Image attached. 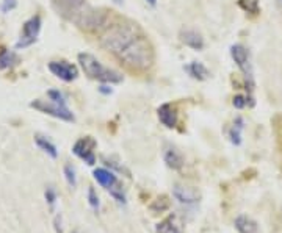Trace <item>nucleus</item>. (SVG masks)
<instances>
[{"instance_id": "f257e3e1", "label": "nucleus", "mask_w": 282, "mask_h": 233, "mask_svg": "<svg viewBox=\"0 0 282 233\" xmlns=\"http://www.w3.org/2000/svg\"><path fill=\"white\" fill-rule=\"evenodd\" d=\"M101 46L122 66L135 72H145L154 63L152 44L133 24L107 25L101 36Z\"/></svg>"}, {"instance_id": "f03ea898", "label": "nucleus", "mask_w": 282, "mask_h": 233, "mask_svg": "<svg viewBox=\"0 0 282 233\" xmlns=\"http://www.w3.org/2000/svg\"><path fill=\"white\" fill-rule=\"evenodd\" d=\"M77 58H79L80 67L85 72V75H88L91 80H97L101 83H108V85L122 82V75L118 70L104 66L94 55H91L88 52H82V53H79Z\"/></svg>"}, {"instance_id": "7ed1b4c3", "label": "nucleus", "mask_w": 282, "mask_h": 233, "mask_svg": "<svg viewBox=\"0 0 282 233\" xmlns=\"http://www.w3.org/2000/svg\"><path fill=\"white\" fill-rule=\"evenodd\" d=\"M74 22L87 32H96L101 28H107L108 14L102 10H94L85 7L82 13L74 19Z\"/></svg>"}, {"instance_id": "20e7f679", "label": "nucleus", "mask_w": 282, "mask_h": 233, "mask_svg": "<svg viewBox=\"0 0 282 233\" xmlns=\"http://www.w3.org/2000/svg\"><path fill=\"white\" fill-rule=\"evenodd\" d=\"M231 56L235 61V64L238 66V69L242 70V74L245 77V83H246V90L251 96V93L254 91V72H252L248 49L243 44H234L231 46Z\"/></svg>"}, {"instance_id": "39448f33", "label": "nucleus", "mask_w": 282, "mask_h": 233, "mask_svg": "<svg viewBox=\"0 0 282 233\" xmlns=\"http://www.w3.org/2000/svg\"><path fill=\"white\" fill-rule=\"evenodd\" d=\"M32 108L44 113V114H49V116H53V118L60 119V121H64V122H74L76 121V116L74 113L67 108V105H60V104H55V102H47V100H33L30 104Z\"/></svg>"}, {"instance_id": "423d86ee", "label": "nucleus", "mask_w": 282, "mask_h": 233, "mask_svg": "<svg viewBox=\"0 0 282 233\" xmlns=\"http://www.w3.org/2000/svg\"><path fill=\"white\" fill-rule=\"evenodd\" d=\"M39 32H41V16L36 14V16L30 18L24 24L21 39L16 42V49H25V47H30L32 44H35Z\"/></svg>"}, {"instance_id": "0eeeda50", "label": "nucleus", "mask_w": 282, "mask_h": 233, "mask_svg": "<svg viewBox=\"0 0 282 233\" xmlns=\"http://www.w3.org/2000/svg\"><path fill=\"white\" fill-rule=\"evenodd\" d=\"M96 141L91 138V136H85V138H80L74 145H73V153L76 157H79L80 160H83L85 163L93 166L96 163V153H94V149H96Z\"/></svg>"}, {"instance_id": "6e6552de", "label": "nucleus", "mask_w": 282, "mask_h": 233, "mask_svg": "<svg viewBox=\"0 0 282 233\" xmlns=\"http://www.w3.org/2000/svg\"><path fill=\"white\" fill-rule=\"evenodd\" d=\"M55 10L61 16L74 21L85 8V0H52Z\"/></svg>"}, {"instance_id": "1a4fd4ad", "label": "nucleus", "mask_w": 282, "mask_h": 233, "mask_svg": "<svg viewBox=\"0 0 282 233\" xmlns=\"http://www.w3.org/2000/svg\"><path fill=\"white\" fill-rule=\"evenodd\" d=\"M49 70L55 77H58L63 82H74L79 75V70L74 64L66 63V61H50Z\"/></svg>"}, {"instance_id": "9d476101", "label": "nucleus", "mask_w": 282, "mask_h": 233, "mask_svg": "<svg viewBox=\"0 0 282 233\" xmlns=\"http://www.w3.org/2000/svg\"><path fill=\"white\" fill-rule=\"evenodd\" d=\"M157 114H159V119L160 122L166 127V128H174L177 125V108L173 105V104H163L159 107L157 110Z\"/></svg>"}, {"instance_id": "9b49d317", "label": "nucleus", "mask_w": 282, "mask_h": 233, "mask_svg": "<svg viewBox=\"0 0 282 233\" xmlns=\"http://www.w3.org/2000/svg\"><path fill=\"white\" fill-rule=\"evenodd\" d=\"M179 36H180V41L183 42V44L193 50H202L205 46L202 35L197 33L196 30H190V28L188 30H182Z\"/></svg>"}, {"instance_id": "f8f14e48", "label": "nucleus", "mask_w": 282, "mask_h": 233, "mask_svg": "<svg viewBox=\"0 0 282 233\" xmlns=\"http://www.w3.org/2000/svg\"><path fill=\"white\" fill-rule=\"evenodd\" d=\"M93 176H94V180H96L99 185H101L102 188H105V189H111V188H115V186L118 185L116 176H115V174H113L110 169L97 168V169H94Z\"/></svg>"}, {"instance_id": "ddd939ff", "label": "nucleus", "mask_w": 282, "mask_h": 233, "mask_svg": "<svg viewBox=\"0 0 282 233\" xmlns=\"http://www.w3.org/2000/svg\"><path fill=\"white\" fill-rule=\"evenodd\" d=\"M163 160H165L166 166L174 169V171H179L183 166V157H182V153L176 147H173V145H166V147H165V150H163Z\"/></svg>"}, {"instance_id": "4468645a", "label": "nucleus", "mask_w": 282, "mask_h": 233, "mask_svg": "<svg viewBox=\"0 0 282 233\" xmlns=\"http://www.w3.org/2000/svg\"><path fill=\"white\" fill-rule=\"evenodd\" d=\"M235 228L238 233H260L259 230V224L252 219V217L246 216V214H240L235 217L234 222Z\"/></svg>"}, {"instance_id": "2eb2a0df", "label": "nucleus", "mask_w": 282, "mask_h": 233, "mask_svg": "<svg viewBox=\"0 0 282 233\" xmlns=\"http://www.w3.org/2000/svg\"><path fill=\"white\" fill-rule=\"evenodd\" d=\"M173 196L180 202V203H185V205H193V203L197 202L199 196L196 194V191H193L191 188H185V186H174L173 189Z\"/></svg>"}, {"instance_id": "dca6fc26", "label": "nucleus", "mask_w": 282, "mask_h": 233, "mask_svg": "<svg viewBox=\"0 0 282 233\" xmlns=\"http://www.w3.org/2000/svg\"><path fill=\"white\" fill-rule=\"evenodd\" d=\"M183 69H185V72H187V74H188L191 79L199 80V82L207 80L208 75H210L208 69H207L202 63H199V61H191V63H188L185 67H183Z\"/></svg>"}, {"instance_id": "f3484780", "label": "nucleus", "mask_w": 282, "mask_h": 233, "mask_svg": "<svg viewBox=\"0 0 282 233\" xmlns=\"http://www.w3.org/2000/svg\"><path fill=\"white\" fill-rule=\"evenodd\" d=\"M157 233H182V227L174 214L165 217L162 222L157 224Z\"/></svg>"}, {"instance_id": "a211bd4d", "label": "nucleus", "mask_w": 282, "mask_h": 233, "mask_svg": "<svg viewBox=\"0 0 282 233\" xmlns=\"http://www.w3.org/2000/svg\"><path fill=\"white\" fill-rule=\"evenodd\" d=\"M35 144L38 145V147L44 152V153H47L50 158H56L58 157V150H56V145L52 142V141H49L46 136H41V135H36L35 136Z\"/></svg>"}, {"instance_id": "6ab92c4d", "label": "nucleus", "mask_w": 282, "mask_h": 233, "mask_svg": "<svg viewBox=\"0 0 282 233\" xmlns=\"http://www.w3.org/2000/svg\"><path fill=\"white\" fill-rule=\"evenodd\" d=\"M243 128H245V121L240 118H235L231 130H229V139L234 145H240L242 144V132H243Z\"/></svg>"}, {"instance_id": "aec40b11", "label": "nucleus", "mask_w": 282, "mask_h": 233, "mask_svg": "<svg viewBox=\"0 0 282 233\" xmlns=\"http://www.w3.org/2000/svg\"><path fill=\"white\" fill-rule=\"evenodd\" d=\"M16 60H18L16 53H14L13 50H7V49H4L2 52H0V70L11 67L14 63H16Z\"/></svg>"}, {"instance_id": "412c9836", "label": "nucleus", "mask_w": 282, "mask_h": 233, "mask_svg": "<svg viewBox=\"0 0 282 233\" xmlns=\"http://www.w3.org/2000/svg\"><path fill=\"white\" fill-rule=\"evenodd\" d=\"M238 7L249 14H254V16L260 13L259 0H238Z\"/></svg>"}, {"instance_id": "4be33fe9", "label": "nucleus", "mask_w": 282, "mask_h": 233, "mask_svg": "<svg viewBox=\"0 0 282 233\" xmlns=\"http://www.w3.org/2000/svg\"><path fill=\"white\" fill-rule=\"evenodd\" d=\"M63 174H64V179H66V182H67V185L70 186V188H76V185H77V176H76V168L73 166V165H64V168H63Z\"/></svg>"}, {"instance_id": "5701e85b", "label": "nucleus", "mask_w": 282, "mask_h": 233, "mask_svg": "<svg viewBox=\"0 0 282 233\" xmlns=\"http://www.w3.org/2000/svg\"><path fill=\"white\" fill-rule=\"evenodd\" d=\"M88 203H90V207L94 210V211H99L101 210V199H99L97 193H96V189L93 186L88 188Z\"/></svg>"}, {"instance_id": "b1692460", "label": "nucleus", "mask_w": 282, "mask_h": 233, "mask_svg": "<svg viewBox=\"0 0 282 233\" xmlns=\"http://www.w3.org/2000/svg\"><path fill=\"white\" fill-rule=\"evenodd\" d=\"M248 104L254 105V100L249 97V96H242V94H237L234 97V102H232V105L237 108V110H243Z\"/></svg>"}, {"instance_id": "393cba45", "label": "nucleus", "mask_w": 282, "mask_h": 233, "mask_svg": "<svg viewBox=\"0 0 282 233\" xmlns=\"http://www.w3.org/2000/svg\"><path fill=\"white\" fill-rule=\"evenodd\" d=\"M47 97L50 102H55V104H60V105H67L66 102V96L60 91V90H49L47 91Z\"/></svg>"}, {"instance_id": "a878e982", "label": "nucleus", "mask_w": 282, "mask_h": 233, "mask_svg": "<svg viewBox=\"0 0 282 233\" xmlns=\"http://www.w3.org/2000/svg\"><path fill=\"white\" fill-rule=\"evenodd\" d=\"M168 207H169V200L165 197V196H162V199H157V200H154V203L151 205V208L154 210V211H165V210H168Z\"/></svg>"}, {"instance_id": "bb28decb", "label": "nucleus", "mask_w": 282, "mask_h": 233, "mask_svg": "<svg viewBox=\"0 0 282 233\" xmlns=\"http://www.w3.org/2000/svg\"><path fill=\"white\" fill-rule=\"evenodd\" d=\"M110 191V194H111V197L115 199L118 203H122V205H125V194L122 193V188H118V185L115 186V188H111V189H108Z\"/></svg>"}, {"instance_id": "cd10ccee", "label": "nucleus", "mask_w": 282, "mask_h": 233, "mask_svg": "<svg viewBox=\"0 0 282 233\" xmlns=\"http://www.w3.org/2000/svg\"><path fill=\"white\" fill-rule=\"evenodd\" d=\"M44 196H46V202L49 203V207L53 208L55 203H56V191H55L53 188H47L46 193H44Z\"/></svg>"}, {"instance_id": "c85d7f7f", "label": "nucleus", "mask_w": 282, "mask_h": 233, "mask_svg": "<svg viewBox=\"0 0 282 233\" xmlns=\"http://www.w3.org/2000/svg\"><path fill=\"white\" fill-rule=\"evenodd\" d=\"M16 7H18V0H2V7H0V10H2L4 13H8Z\"/></svg>"}, {"instance_id": "c756f323", "label": "nucleus", "mask_w": 282, "mask_h": 233, "mask_svg": "<svg viewBox=\"0 0 282 233\" xmlns=\"http://www.w3.org/2000/svg\"><path fill=\"white\" fill-rule=\"evenodd\" d=\"M53 224H55V230H56V233H63V227H61V217H60V216H55Z\"/></svg>"}, {"instance_id": "7c9ffc66", "label": "nucleus", "mask_w": 282, "mask_h": 233, "mask_svg": "<svg viewBox=\"0 0 282 233\" xmlns=\"http://www.w3.org/2000/svg\"><path fill=\"white\" fill-rule=\"evenodd\" d=\"M99 91H101L102 94H111V88L108 86V83H104L101 88H99Z\"/></svg>"}, {"instance_id": "2f4dec72", "label": "nucleus", "mask_w": 282, "mask_h": 233, "mask_svg": "<svg viewBox=\"0 0 282 233\" xmlns=\"http://www.w3.org/2000/svg\"><path fill=\"white\" fill-rule=\"evenodd\" d=\"M146 2H148L151 7H157V0H146Z\"/></svg>"}, {"instance_id": "473e14b6", "label": "nucleus", "mask_w": 282, "mask_h": 233, "mask_svg": "<svg viewBox=\"0 0 282 233\" xmlns=\"http://www.w3.org/2000/svg\"><path fill=\"white\" fill-rule=\"evenodd\" d=\"M115 4H118V5H119V4H122V0H115Z\"/></svg>"}, {"instance_id": "72a5a7b5", "label": "nucleus", "mask_w": 282, "mask_h": 233, "mask_svg": "<svg viewBox=\"0 0 282 233\" xmlns=\"http://www.w3.org/2000/svg\"><path fill=\"white\" fill-rule=\"evenodd\" d=\"M277 5H279V7H282V0H277Z\"/></svg>"}, {"instance_id": "f704fd0d", "label": "nucleus", "mask_w": 282, "mask_h": 233, "mask_svg": "<svg viewBox=\"0 0 282 233\" xmlns=\"http://www.w3.org/2000/svg\"><path fill=\"white\" fill-rule=\"evenodd\" d=\"M74 233H77V231H74Z\"/></svg>"}]
</instances>
